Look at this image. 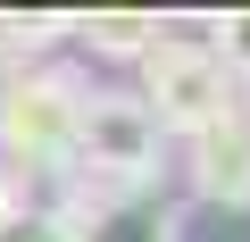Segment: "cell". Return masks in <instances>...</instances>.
<instances>
[{
    "label": "cell",
    "instance_id": "obj_1",
    "mask_svg": "<svg viewBox=\"0 0 250 242\" xmlns=\"http://www.w3.org/2000/svg\"><path fill=\"white\" fill-rule=\"evenodd\" d=\"M159 159H167V126L142 109V92H83L75 167L67 176H83L100 192H150L159 184Z\"/></svg>",
    "mask_w": 250,
    "mask_h": 242
},
{
    "label": "cell",
    "instance_id": "obj_2",
    "mask_svg": "<svg viewBox=\"0 0 250 242\" xmlns=\"http://www.w3.org/2000/svg\"><path fill=\"white\" fill-rule=\"evenodd\" d=\"M75 117H83V84L67 67H17L0 84V151L25 176H67L75 167Z\"/></svg>",
    "mask_w": 250,
    "mask_h": 242
},
{
    "label": "cell",
    "instance_id": "obj_3",
    "mask_svg": "<svg viewBox=\"0 0 250 242\" xmlns=\"http://www.w3.org/2000/svg\"><path fill=\"white\" fill-rule=\"evenodd\" d=\"M142 109L159 117V126H175V134H200V126H217V117L233 109V75L217 67L208 42L159 34L142 50Z\"/></svg>",
    "mask_w": 250,
    "mask_h": 242
},
{
    "label": "cell",
    "instance_id": "obj_4",
    "mask_svg": "<svg viewBox=\"0 0 250 242\" xmlns=\"http://www.w3.org/2000/svg\"><path fill=\"white\" fill-rule=\"evenodd\" d=\"M67 225H75L83 242H175L167 192H100V184H92V200H75Z\"/></svg>",
    "mask_w": 250,
    "mask_h": 242
},
{
    "label": "cell",
    "instance_id": "obj_5",
    "mask_svg": "<svg viewBox=\"0 0 250 242\" xmlns=\"http://www.w3.org/2000/svg\"><path fill=\"white\" fill-rule=\"evenodd\" d=\"M192 184L217 209H250V117L242 109H225L217 126L192 134Z\"/></svg>",
    "mask_w": 250,
    "mask_h": 242
},
{
    "label": "cell",
    "instance_id": "obj_6",
    "mask_svg": "<svg viewBox=\"0 0 250 242\" xmlns=\"http://www.w3.org/2000/svg\"><path fill=\"white\" fill-rule=\"evenodd\" d=\"M67 34H83L100 59H134V67H142V50H150L167 25H159V17H83V25H67Z\"/></svg>",
    "mask_w": 250,
    "mask_h": 242
},
{
    "label": "cell",
    "instance_id": "obj_7",
    "mask_svg": "<svg viewBox=\"0 0 250 242\" xmlns=\"http://www.w3.org/2000/svg\"><path fill=\"white\" fill-rule=\"evenodd\" d=\"M67 34V17H0V67H42V50Z\"/></svg>",
    "mask_w": 250,
    "mask_h": 242
},
{
    "label": "cell",
    "instance_id": "obj_8",
    "mask_svg": "<svg viewBox=\"0 0 250 242\" xmlns=\"http://www.w3.org/2000/svg\"><path fill=\"white\" fill-rule=\"evenodd\" d=\"M0 242H83L67 225V209H9L0 217Z\"/></svg>",
    "mask_w": 250,
    "mask_h": 242
},
{
    "label": "cell",
    "instance_id": "obj_9",
    "mask_svg": "<svg viewBox=\"0 0 250 242\" xmlns=\"http://www.w3.org/2000/svg\"><path fill=\"white\" fill-rule=\"evenodd\" d=\"M208 50H217V67H225V75H250V9H233V17H217V34H208Z\"/></svg>",
    "mask_w": 250,
    "mask_h": 242
},
{
    "label": "cell",
    "instance_id": "obj_10",
    "mask_svg": "<svg viewBox=\"0 0 250 242\" xmlns=\"http://www.w3.org/2000/svg\"><path fill=\"white\" fill-rule=\"evenodd\" d=\"M9 209H25V200H17V184H9V167H0V217H9Z\"/></svg>",
    "mask_w": 250,
    "mask_h": 242
},
{
    "label": "cell",
    "instance_id": "obj_11",
    "mask_svg": "<svg viewBox=\"0 0 250 242\" xmlns=\"http://www.w3.org/2000/svg\"><path fill=\"white\" fill-rule=\"evenodd\" d=\"M242 117H250V109H242Z\"/></svg>",
    "mask_w": 250,
    "mask_h": 242
}]
</instances>
